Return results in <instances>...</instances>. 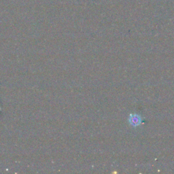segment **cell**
I'll return each instance as SVG.
<instances>
[{
	"label": "cell",
	"instance_id": "cell-1",
	"mask_svg": "<svg viewBox=\"0 0 174 174\" xmlns=\"http://www.w3.org/2000/svg\"><path fill=\"white\" fill-rule=\"evenodd\" d=\"M130 117V123L133 126H138L141 122L140 116L137 115V114H131Z\"/></svg>",
	"mask_w": 174,
	"mask_h": 174
}]
</instances>
